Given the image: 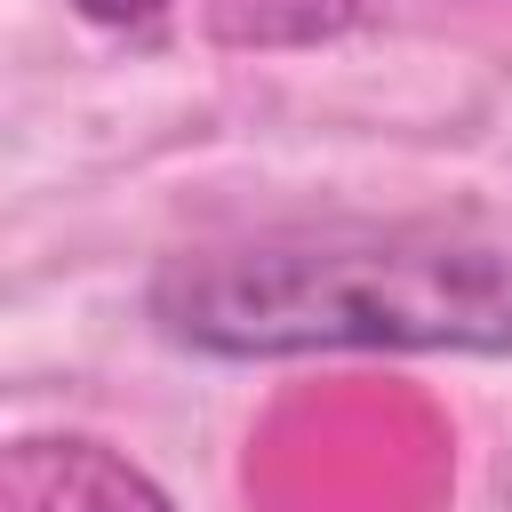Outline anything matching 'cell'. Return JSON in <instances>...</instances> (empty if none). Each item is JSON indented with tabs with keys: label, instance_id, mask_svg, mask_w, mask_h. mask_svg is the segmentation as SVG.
<instances>
[{
	"label": "cell",
	"instance_id": "obj_1",
	"mask_svg": "<svg viewBox=\"0 0 512 512\" xmlns=\"http://www.w3.org/2000/svg\"><path fill=\"white\" fill-rule=\"evenodd\" d=\"M176 344L288 352H512V256L480 240H264L176 256L152 280Z\"/></svg>",
	"mask_w": 512,
	"mask_h": 512
},
{
	"label": "cell",
	"instance_id": "obj_2",
	"mask_svg": "<svg viewBox=\"0 0 512 512\" xmlns=\"http://www.w3.org/2000/svg\"><path fill=\"white\" fill-rule=\"evenodd\" d=\"M0 512H176L104 440H16L0 456Z\"/></svg>",
	"mask_w": 512,
	"mask_h": 512
},
{
	"label": "cell",
	"instance_id": "obj_3",
	"mask_svg": "<svg viewBox=\"0 0 512 512\" xmlns=\"http://www.w3.org/2000/svg\"><path fill=\"white\" fill-rule=\"evenodd\" d=\"M360 24V0H208V32L224 48H312Z\"/></svg>",
	"mask_w": 512,
	"mask_h": 512
},
{
	"label": "cell",
	"instance_id": "obj_4",
	"mask_svg": "<svg viewBox=\"0 0 512 512\" xmlns=\"http://www.w3.org/2000/svg\"><path fill=\"white\" fill-rule=\"evenodd\" d=\"M80 16H96V24H144V16H160L168 0H72Z\"/></svg>",
	"mask_w": 512,
	"mask_h": 512
}]
</instances>
